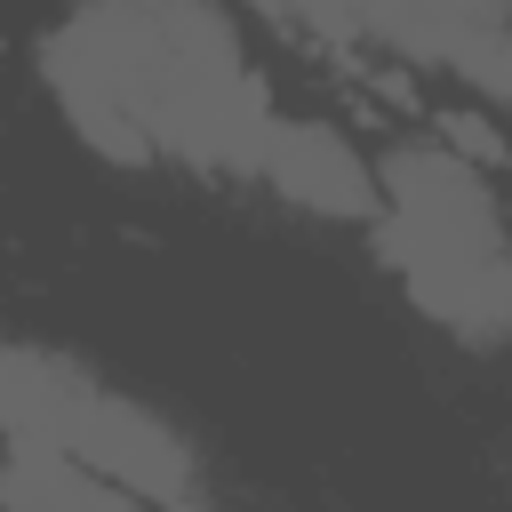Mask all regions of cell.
I'll return each mask as SVG.
<instances>
[{
    "label": "cell",
    "mask_w": 512,
    "mask_h": 512,
    "mask_svg": "<svg viewBox=\"0 0 512 512\" xmlns=\"http://www.w3.org/2000/svg\"><path fill=\"white\" fill-rule=\"evenodd\" d=\"M48 88L112 160L168 152L192 168H264L272 112L208 0H80L48 40Z\"/></svg>",
    "instance_id": "1"
},
{
    "label": "cell",
    "mask_w": 512,
    "mask_h": 512,
    "mask_svg": "<svg viewBox=\"0 0 512 512\" xmlns=\"http://www.w3.org/2000/svg\"><path fill=\"white\" fill-rule=\"evenodd\" d=\"M384 256L432 320L464 336L512 328V240L496 224L488 184L464 160L400 152L384 168Z\"/></svg>",
    "instance_id": "2"
},
{
    "label": "cell",
    "mask_w": 512,
    "mask_h": 512,
    "mask_svg": "<svg viewBox=\"0 0 512 512\" xmlns=\"http://www.w3.org/2000/svg\"><path fill=\"white\" fill-rule=\"evenodd\" d=\"M264 8L312 32H368L416 56H448V64H464L488 32L512 24V0H264Z\"/></svg>",
    "instance_id": "3"
},
{
    "label": "cell",
    "mask_w": 512,
    "mask_h": 512,
    "mask_svg": "<svg viewBox=\"0 0 512 512\" xmlns=\"http://www.w3.org/2000/svg\"><path fill=\"white\" fill-rule=\"evenodd\" d=\"M256 176H272L296 208H328V216H368V208H376L368 168H360L328 128H312V120H272Z\"/></svg>",
    "instance_id": "4"
},
{
    "label": "cell",
    "mask_w": 512,
    "mask_h": 512,
    "mask_svg": "<svg viewBox=\"0 0 512 512\" xmlns=\"http://www.w3.org/2000/svg\"><path fill=\"white\" fill-rule=\"evenodd\" d=\"M464 72H472V80H488L496 96H512V24H504V32H488V40L464 56Z\"/></svg>",
    "instance_id": "5"
}]
</instances>
